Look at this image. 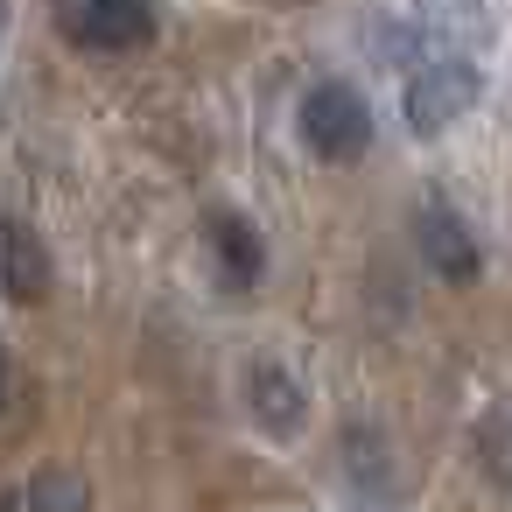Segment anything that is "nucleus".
I'll return each mask as SVG.
<instances>
[{"mask_svg":"<svg viewBox=\"0 0 512 512\" xmlns=\"http://www.w3.org/2000/svg\"><path fill=\"white\" fill-rule=\"evenodd\" d=\"M22 505H29V512H85V505H92V484H85V470H71V463H43L36 484L22 491Z\"/></svg>","mask_w":512,"mask_h":512,"instance_id":"6e6552de","label":"nucleus"},{"mask_svg":"<svg viewBox=\"0 0 512 512\" xmlns=\"http://www.w3.org/2000/svg\"><path fill=\"white\" fill-rule=\"evenodd\" d=\"M57 29L99 57H120L155 43V8L148 0H71V8H57Z\"/></svg>","mask_w":512,"mask_h":512,"instance_id":"7ed1b4c3","label":"nucleus"},{"mask_svg":"<svg viewBox=\"0 0 512 512\" xmlns=\"http://www.w3.org/2000/svg\"><path fill=\"white\" fill-rule=\"evenodd\" d=\"M0 295L36 309L50 295V246L36 239L29 218H0Z\"/></svg>","mask_w":512,"mask_h":512,"instance_id":"20e7f679","label":"nucleus"},{"mask_svg":"<svg viewBox=\"0 0 512 512\" xmlns=\"http://www.w3.org/2000/svg\"><path fill=\"white\" fill-rule=\"evenodd\" d=\"M253 393V421L267 428V435H295L302 428V414H309V400H302V379L288 372V365H253V379H246Z\"/></svg>","mask_w":512,"mask_h":512,"instance_id":"423d86ee","label":"nucleus"},{"mask_svg":"<svg viewBox=\"0 0 512 512\" xmlns=\"http://www.w3.org/2000/svg\"><path fill=\"white\" fill-rule=\"evenodd\" d=\"M421 253H428V267H435L442 281H456V288H470V281L484 274V253H477V239L463 232L456 211H421Z\"/></svg>","mask_w":512,"mask_h":512,"instance_id":"39448f33","label":"nucleus"},{"mask_svg":"<svg viewBox=\"0 0 512 512\" xmlns=\"http://www.w3.org/2000/svg\"><path fill=\"white\" fill-rule=\"evenodd\" d=\"M302 141L323 155V162H358L372 148V113H365V92L344 85V78H323L309 99H302Z\"/></svg>","mask_w":512,"mask_h":512,"instance_id":"f257e3e1","label":"nucleus"},{"mask_svg":"<svg viewBox=\"0 0 512 512\" xmlns=\"http://www.w3.org/2000/svg\"><path fill=\"white\" fill-rule=\"evenodd\" d=\"M0 393H8V351H0Z\"/></svg>","mask_w":512,"mask_h":512,"instance_id":"9b49d317","label":"nucleus"},{"mask_svg":"<svg viewBox=\"0 0 512 512\" xmlns=\"http://www.w3.org/2000/svg\"><path fill=\"white\" fill-rule=\"evenodd\" d=\"M0 512H29V505H22V491H0Z\"/></svg>","mask_w":512,"mask_h":512,"instance_id":"9d476101","label":"nucleus"},{"mask_svg":"<svg viewBox=\"0 0 512 512\" xmlns=\"http://www.w3.org/2000/svg\"><path fill=\"white\" fill-rule=\"evenodd\" d=\"M484 92V71L470 57H435L407 78V127L414 134H442L449 120H463Z\"/></svg>","mask_w":512,"mask_h":512,"instance_id":"f03ea898","label":"nucleus"},{"mask_svg":"<svg viewBox=\"0 0 512 512\" xmlns=\"http://www.w3.org/2000/svg\"><path fill=\"white\" fill-rule=\"evenodd\" d=\"M470 449H477V463H484V477L512 491V400H498V407H484V421L470 428Z\"/></svg>","mask_w":512,"mask_h":512,"instance_id":"1a4fd4ad","label":"nucleus"},{"mask_svg":"<svg viewBox=\"0 0 512 512\" xmlns=\"http://www.w3.org/2000/svg\"><path fill=\"white\" fill-rule=\"evenodd\" d=\"M0 43H8V8H0Z\"/></svg>","mask_w":512,"mask_h":512,"instance_id":"f8f14e48","label":"nucleus"},{"mask_svg":"<svg viewBox=\"0 0 512 512\" xmlns=\"http://www.w3.org/2000/svg\"><path fill=\"white\" fill-rule=\"evenodd\" d=\"M211 253H218V274H225L232 288H253V281L267 274V246H260V232H253L239 211H218V218H211Z\"/></svg>","mask_w":512,"mask_h":512,"instance_id":"0eeeda50","label":"nucleus"}]
</instances>
